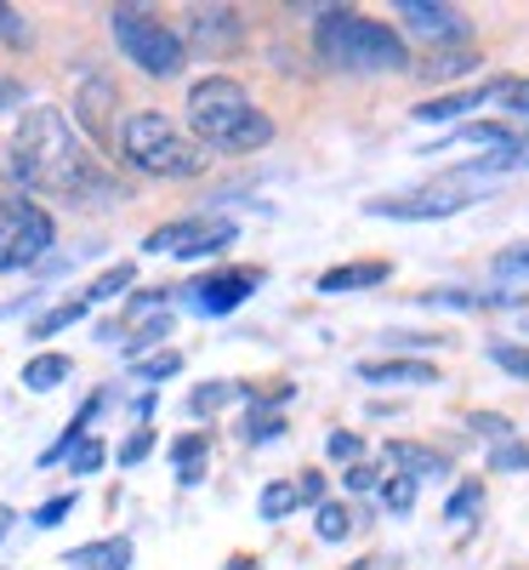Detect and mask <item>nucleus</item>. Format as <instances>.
<instances>
[{"label": "nucleus", "mask_w": 529, "mask_h": 570, "mask_svg": "<svg viewBox=\"0 0 529 570\" xmlns=\"http://www.w3.org/2000/svg\"><path fill=\"white\" fill-rule=\"evenodd\" d=\"M496 274H529V246H512L496 257Z\"/></svg>", "instance_id": "nucleus-43"}, {"label": "nucleus", "mask_w": 529, "mask_h": 570, "mask_svg": "<svg viewBox=\"0 0 529 570\" xmlns=\"http://www.w3.org/2000/svg\"><path fill=\"white\" fill-rule=\"evenodd\" d=\"M58 240V223L29 195H0V274L34 268Z\"/></svg>", "instance_id": "nucleus-6"}, {"label": "nucleus", "mask_w": 529, "mask_h": 570, "mask_svg": "<svg viewBox=\"0 0 529 570\" xmlns=\"http://www.w3.org/2000/svg\"><path fill=\"white\" fill-rule=\"evenodd\" d=\"M472 434H485V440H512V422L501 411H472Z\"/></svg>", "instance_id": "nucleus-37"}, {"label": "nucleus", "mask_w": 529, "mask_h": 570, "mask_svg": "<svg viewBox=\"0 0 529 570\" xmlns=\"http://www.w3.org/2000/svg\"><path fill=\"white\" fill-rule=\"evenodd\" d=\"M12 519H18L12 508H0V537H7V531H12Z\"/></svg>", "instance_id": "nucleus-47"}, {"label": "nucleus", "mask_w": 529, "mask_h": 570, "mask_svg": "<svg viewBox=\"0 0 529 570\" xmlns=\"http://www.w3.org/2000/svg\"><path fill=\"white\" fill-rule=\"evenodd\" d=\"M490 360H496L501 371H512V376H529V348H518V343H496Z\"/></svg>", "instance_id": "nucleus-38"}, {"label": "nucleus", "mask_w": 529, "mask_h": 570, "mask_svg": "<svg viewBox=\"0 0 529 570\" xmlns=\"http://www.w3.org/2000/svg\"><path fill=\"white\" fill-rule=\"evenodd\" d=\"M365 383H439V365H427V360H365L359 365Z\"/></svg>", "instance_id": "nucleus-17"}, {"label": "nucleus", "mask_w": 529, "mask_h": 570, "mask_svg": "<svg viewBox=\"0 0 529 570\" xmlns=\"http://www.w3.org/2000/svg\"><path fill=\"white\" fill-rule=\"evenodd\" d=\"M472 206V188L461 183H427V188H410V195H388V200H365L370 217H393V223H432V217H456Z\"/></svg>", "instance_id": "nucleus-7"}, {"label": "nucleus", "mask_w": 529, "mask_h": 570, "mask_svg": "<svg viewBox=\"0 0 529 570\" xmlns=\"http://www.w3.org/2000/svg\"><path fill=\"white\" fill-rule=\"evenodd\" d=\"M490 468H496V473H518V468H529V445H501V451L490 456Z\"/></svg>", "instance_id": "nucleus-41"}, {"label": "nucleus", "mask_w": 529, "mask_h": 570, "mask_svg": "<svg viewBox=\"0 0 529 570\" xmlns=\"http://www.w3.org/2000/svg\"><path fill=\"white\" fill-rule=\"evenodd\" d=\"M69 513H74V491H63V497H52V502H40V508H34L29 519H34L40 531H52V525H63Z\"/></svg>", "instance_id": "nucleus-34"}, {"label": "nucleus", "mask_w": 529, "mask_h": 570, "mask_svg": "<svg viewBox=\"0 0 529 570\" xmlns=\"http://www.w3.org/2000/svg\"><path fill=\"white\" fill-rule=\"evenodd\" d=\"M228 246H233V223L222 217H177L142 240V252H160V257H217Z\"/></svg>", "instance_id": "nucleus-8"}, {"label": "nucleus", "mask_w": 529, "mask_h": 570, "mask_svg": "<svg viewBox=\"0 0 529 570\" xmlns=\"http://www.w3.org/2000/svg\"><path fill=\"white\" fill-rule=\"evenodd\" d=\"M512 80L507 75H490V80H478V86H467V91H445V98H427V104H416L410 115L416 120H461L467 109H485L490 98H501Z\"/></svg>", "instance_id": "nucleus-13"}, {"label": "nucleus", "mask_w": 529, "mask_h": 570, "mask_svg": "<svg viewBox=\"0 0 529 570\" xmlns=\"http://www.w3.org/2000/svg\"><path fill=\"white\" fill-rule=\"evenodd\" d=\"M131 371L142 376V383H166V376H177V371H182V354H177V348H160L154 360H137Z\"/></svg>", "instance_id": "nucleus-31"}, {"label": "nucleus", "mask_w": 529, "mask_h": 570, "mask_svg": "<svg viewBox=\"0 0 529 570\" xmlns=\"http://www.w3.org/2000/svg\"><path fill=\"white\" fill-rule=\"evenodd\" d=\"M131 279H137V263H114V268H103L98 279L86 285V308H91V303H114Z\"/></svg>", "instance_id": "nucleus-25"}, {"label": "nucleus", "mask_w": 529, "mask_h": 570, "mask_svg": "<svg viewBox=\"0 0 529 570\" xmlns=\"http://www.w3.org/2000/svg\"><path fill=\"white\" fill-rule=\"evenodd\" d=\"M523 331H529V320H523Z\"/></svg>", "instance_id": "nucleus-48"}, {"label": "nucleus", "mask_w": 529, "mask_h": 570, "mask_svg": "<svg viewBox=\"0 0 529 570\" xmlns=\"http://www.w3.org/2000/svg\"><path fill=\"white\" fill-rule=\"evenodd\" d=\"M291 491H297V508H302V502L319 508V502H325V473H302V480H291Z\"/></svg>", "instance_id": "nucleus-40"}, {"label": "nucleus", "mask_w": 529, "mask_h": 570, "mask_svg": "<svg viewBox=\"0 0 529 570\" xmlns=\"http://www.w3.org/2000/svg\"><path fill=\"white\" fill-rule=\"evenodd\" d=\"M69 371H74L69 354H34V360L23 365V389H29V394H52V389L69 383Z\"/></svg>", "instance_id": "nucleus-19"}, {"label": "nucleus", "mask_w": 529, "mask_h": 570, "mask_svg": "<svg viewBox=\"0 0 529 570\" xmlns=\"http://www.w3.org/2000/svg\"><path fill=\"white\" fill-rule=\"evenodd\" d=\"M228 400H239V383H206V389L188 394V411H194V416H217Z\"/></svg>", "instance_id": "nucleus-28"}, {"label": "nucleus", "mask_w": 529, "mask_h": 570, "mask_svg": "<svg viewBox=\"0 0 529 570\" xmlns=\"http://www.w3.org/2000/svg\"><path fill=\"white\" fill-rule=\"evenodd\" d=\"M456 137L461 142H485V149H512V142H529V131H518L512 120H472Z\"/></svg>", "instance_id": "nucleus-22"}, {"label": "nucleus", "mask_w": 529, "mask_h": 570, "mask_svg": "<svg viewBox=\"0 0 529 570\" xmlns=\"http://www.w3.org/2000/svg\"><path fill=\"white\" fill-rule=\"evenodd\" d=\"M7 171L29 188V195H58L74 206H103L126 200V188L103 166V155H91V142L74 131V120L58 104H29L12 126L7 142Z\"/></svg>", "instance_id": "nucleus-1"}, {"label": "nucleus", "mask_w": 529, "mask_h": 570, "mask_svg": "<svg viewBox=\"0 0 529 570\" xmlns=\"http://www.w3.org/2000/svg\"><path fill=\"white\" fill-rule=\"evenodd\" d=\"M120 155H126V166L149 171V177H200L211 166L206 142H194L160 109H131L120 120Z\"/></svg>", "instance_id": "nucleus-4"}, {"label": "nucleus", "mask_w": 529, "mask_h": 570, "mask_svg": "<svg viewBox=\"0 0 529 570\" xmlns=\"http://www.w3.org/2000/svg\"><path fill=\"white\" fill-rule=\"evenodd\" d=\"M388 468H393V473H410V480H421V473H445L450 456L432 451V445H416V440H388Z\"/></svg>", "instance_id": "nucleus-16"}, {"label": "nucleus", "mask_w": 529, "mask_h": 570, "mask_svg": "<svg viewBox=\"0 0 529 570\" xmlns=\"http://www.w3.org/2000/svg\"><path fill=\"white\" fill-rule=\"evenodd\" d=\"M103 462H109V445H103V440H91V434L69 451V473H98Z\"/></svg>", "instance_id": "nucleus-32"}, {"label": "nucleus", "mask_w": 529, "mask_h": 570, "mask_svg": "<svg viewBox=\"0 0 529 570\" xmlns=\"http://www.w3.org/2000/svg\"><path fill=\"white\" fill-rule=\"evenodd\" d=\"M74 320H86V297H69V303H58V308H46V314L29 325V337L46 343V337H58V331H69Z\"/></svg>", "instance_id": "nucleus-24"}, {"label": "nucleus", "mask_w": 529, "mask_h": 570, "mask_svg": "<svg viewBox=\"0 0 529 570\" xmlns=\"http://www.w3.org/2000/svg\"><path fill=\"white\" fill-rule=\"evenodd\" d=\"M257 285H262V268H222V274L182 285V292H188V308H200V314H233Z\"/></svg>", "instance_id": "nucleus-11"}, {"label": "nucleus", "mask_w": 529, "mask_h": 570, "mask_svg": "<svg viewBox=\"0 0 529 570\" xmlns=\"http://www.w3.org/2000/svg\"><path fill=\"white\" fill-rule=\"evenodd\" d=\"M342 480H348V491H370V485H376V468H370V462H353Z\"/></svg>", "instance_id": "nucleus-44"}, {"label": "nucleus", "mask_w": 529, "mask_h": 570, "mask_svg": "<svg viewBox=\"0 0 529 570\" xmlns=\"http://www.w3.org/2000/svg\"><path fill=\"white\" fill-rule=\"evenodd\" d=\"M239 35H246V18H239L233 7H194L177 40H182V52L194 46L200 58H228L239 46Z\"/></svg>", "instance_id": "nucleus-10"}, {"label": "nucleus", "mask_w": 529, "mask_h": 570, "mask_svg": "<svg viewBox=\"0 0 529 570\" xmlns=\"http://www.w3.org/2000/svg\"><path fill=\"white\" fill-rule=\"evenodd\" d=\"M0 40H7V46H23L29 40V23H23L18 7H0Z\"/></svg>", "instance_id": "nucleus-39"}, {"label": "nucleus", "mask_w": 529, "mask_h": 570, "mask_svg": "<svg viewBox=\"0 0 529 570\" xmlns=\"http://www.w3.org/2000/svg\"><path fill=\"white\" fill-rule=\"evenodd\" d=\"M188 126H194V142L228 155H257L273 142V120L251 104V91L233 75H206L188 86Z\"/></svg>", "instance_id": "nucleus-2"}, {"label": "nucleus", "mask_w": 529, "mask_h": 570, "mask_svg": "<svg viewBox=\"0 0 529 570\" xmlns=\"http://www.w3.org/2000/svg\"><path fill=\"white\" fill-rule=\"evenodd\" d=\"M131 559H137L131 537H103V542H86V548L63 553V564H74V570H131Z\"/></svg>", "instance_id": "nucleus-14"}, {"label": "nucleus", "mask_w": 529, "mask_h": 570, "mask_svg": "<svg viewBox=\"0 0 529 570\" xmlns=\"http://www.w3.org/2000/svg\"><path fill=\"white\" fill-rule=\"evenodd\" d=\"M114 109H120V86L109 75H86L80 91H74V126L98 142V149H114V142H120Z\"/></svg>", "instance_id": "nucleus-9"}, {"label": "nucleus", "mask_w": 529, "mask_h": 570, "mask_svg": "<svg viewBox=\"0 0 529 570\" xmlns=\"http://www.w3.org/2000/svg\"><path fill=\"white\" fill-rule=\"evenodd\" d=\"M206 456H211V434H206V428H200V434H182V440L171 445L177 480H182V485H200V480H206Z\"/></svg>", "instance_id": "nucleus-20"}, {"label": "nucleus", "mask_w": 529, "mask_h": 570, "mask_svg": "<svg viewBox=\"0 0 529 570\" xmlns=\"http://www.w3.org/2000/svg\"><path fill=\"white\" fill-rule=\"evenodd\" d=\"M228 570H257V559H251V553H233V559H228Z\"/></svg>", "instance_id": "nucleus-45"}, {"label": "nucleus", "mask_w": 529, "mask_h": 570, "mask_svg": "<svg viewBox=\"0 0 529 570\" xmlns=\"http://www.w3.org/2000/svg\"><path fill=\"white\" fill-rule=\"evenodd\" d=\"M12 98H18V86H12V80H0V109H7Z\"/></svg>", "instance_id": "nucleus-46"}, {"label": "nucleus", "mask_w": 529, "mask_h": 570, "mask_svg": "<svg viewBox=\"0 0 529 570\" xmlns=\"http://www.w3.org/2000/svg\"><path fill=\"white\" fill-rule=\"evenodd\" d=\"M478 63H485L478 52H432L427 63H410V69L427 75V80H461V75H472Z\"/></svg>", "instance_id": "nucleus-23"}, {"label": "nucleus", "mask_w": 529, "mask_h": 570, "mask_svg": "<svg viewBox=\"0 0 529 570\" xmlns=\"http://www.w3.org/2000/svg\"><path fill=\"white\" fill-rule=\"evenodd\" d=\"M478 508H485V480H467V485L445 502V519H456V525H461V519H467V513H478Z\"/></svg>", "instance_id": "nucleus-33"}, {"label": "nucleus", "mask_w": 529, "mask_h": 570, "mask_svg": "<svg viewBox=\"0 0 529 570\" xmlns=\"http://www.w3.org/2000/svg\"><path fill=\"white\" fill-rule=\"evenodd\" d=\"M109 29H114V46L126 52V63H137L142 75L177 80L188 69V52H182L177 29H166L149 7H114L109 12Z\"/></svg>", "instance_id": "nucleus-5"}, {"label": "nucleus", "mask_w": 529, "mask_h": 570, "mask_svg": "<svg viewBox=\"0 0 529 570\" xmlns=\"http://www.w3.org/2000/svg\"><path fill=\"white\" fill-rule=\"evenodd\" d=\"M313 531H319V542H342V537L353 531V508H348V502H319Z\"/></svg>", "instance_id": "nucleus-26"}, {"label": "nucleus", "mask_w": 529, "mask_h": 570, "mask_svg": "<svg viewBox=\"0 0 529 570\" xmlns=\"http://www.w3.org/2000/svg\"><path fill=\"white\" fill-rule=\"evenodd\" d=\"M103 400H109V394H91V400H86V405L74 411V422H69L63 434H58V445H46V451H40V468H52V462H69V451H74V445H80V440L91 434V416L103 411Z\"/></svg>", "instance_id": "nucleus-18"}, {"label": "nucleus", "mask_w": 529, "mask_h": 570, "mask_svg": "<svg viewBox=\"0 0 529 570\" xmlns=\"http://www.w3.org/2000/svg\"><path fill=\"white\" fill-rule=\"evenodd\" d=\"M262 519L268 525H279V519H291L297 513V491H291V480H273V485H262Z\"/></svg>", "instance_id": "nucleus-27"}, {"label": "nucleus", "mask_w": 529, "mask_h": 570, "mask_svg": "<svg viewBox=\"0 0 529 570\" xmlns=\"http://www.w3.org/2000/svg\"><path fill=\"white\" fill-rule=\"evenodd\" d=\"M313 46L330 69H348V75H399L410 69V46L365 12H348V7H330L313 29Z\"/></svg>", "instance_id": "nucleus-3"}, {"label": "nucleus", "mask_w": 529, "mask_h": 570, "mask_svg": "<svg viewBox=\"0 0 529 570\" xmlns=\"http://www.w3.org/2000/svg\"><path fill=\"white\" fill-rule=\"evenodd\" d=\"M393 18H399L410 35L432 40V46H445V40H467V12H461V7H432V0H399Z\"/></svg>", "instance_id": "nucleus-12"}, {"label": "nucleus", "mask_w": 529, "mask_h": 570, "mask_svg": "<svg viewBox=\"0 0 529 570\" xmlns=\"http://www.w3.org/2000/svg\"><path fill=\"white\" fill-rule=\"evenodd\" d=\"M149 451H154V428H137V434H131V440H126L114 456H120V468H137V462L149 456Z\"/></svg>", "instance_id": "nucleus-36"}, {"label": "nucleus", "mask_w": 529, "mask_h": 570, "mask_svg": "<svg viewBox=\"0 0 529 570\" xmlns=\"http://www.w3.org/2000/svg\"><path fill=\"white\" fill-rule=\"evenodd\" d=\"M279 428H285V416H279V411L251 405V416H246V445H268V440H279Z\"/></svg>", "instance_id": "nucleus-30"}, {"label": "nucleus", "mask_w": 529, "mask_h": 570, "mask_svg": "<svg viewBox=\"0 0 529 570\" xmlns=\"http://www.w3.org/2000/svg\"><path fill=\"white\" fill-rule=\"evenodd\" d=\"M388 274H393V263H342V268H325L319 274V292L325 297H342V292H365V285H388Z\"/></svg>", "instance_id": "nucleus-15"}, {"label": "nucleus", "mask_w": 529, "mask_h": 570, "mask_svg": "<svg viewBox=\"0 0 529 570\" xmlns=\"http://www.w3.org/2000/svg\"><path fill=\"white\" fill-rule=\"evenodd\" d=\"M166 337H171V314H149V320H137V325L126 331V360L137 365L149 348H166Z\"/></svg>", "instance_id": "nucleus-21"}, {"label": "nucleus", "mask_w": 529, "mask_h": 570, "mask_svg": "<svg viewBox=\"0 0 529 570\" xmlns=\"http://www.w3.org/2000/svg\"><path fill=\"white\" fill-rule=\"evenodd\" d=\"M501 98H507V115H518V120H529V80H512V86L501 91Z\"/></svg>", "instance_id": "nucleus-42"}, {"label": "nucleus", "mask_w": 529, "mask_h": 570, "mask_svg": "<svg viewBox=\"0 0 529 570\" xmlns=\"http://www.w3.org/2000/svg\"><path fill=\"white\" fill-rule=\"evenodd\" d=\"M325 451H330L336 462H359V456H365V440L353 434V428H336V434L325 440Z\"/></svg>", "instance_id": "nucleus-35"}, {"label": "nucleus", "mask_w": 529, "mask_h": 570, "mask_svg": "<svg viewBox=\"0 0 529 570\" xmlns=\"http://www.w3.org/2000/svg\"><path fill=\"white\" fill-rule=\"evenodd\" d=\"M381 508H388V513H410L416 508V480H410V473L381 480Z\"/></svg>", "instance_id": "nucleus-29"}]
</instances>
